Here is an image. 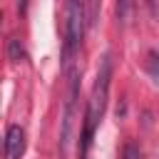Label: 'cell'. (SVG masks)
I'll list each match as a JSON object with an SVG mask.
<instances>
[{"label": "cell", "instance_id": "8992f818", "mask_svg": "<svg viewBox=\"0 0 159 159\" xmlns=\"http://www.w3.org/2000/svg\"><path fill=\"white\" fill-rule=\"evenodd\" d=\"M147 72L152 75V80L159 84V55H149V62H147Z\"/></svg>", "mask_w": 159, "mask_h": 159}, {"label": "cell", "instance_id": "5b68a950", "mask_svg": "<svg viewBox=\"0 0 159 159\" xmlns=\"http://www.w3.org/2000/svg\"><path fill=\"white\" fill-rule=\"evenodd\" d=\"M7 60H10V62L25 60V50H22V45H20L17 37H10V40H7Z\"/></svg>", "mask_w": 159, "mask_h": 159}, {"label": "cell", "instance_id": "7a4b0ae2", "mask_svg": "<svg viewBox=\"0 0 159 159\" xmlns=\"http://www.w3.org/2000/svg\"><path fill=\"white\" fill-rule=\"evenodd\" d=\"M84 25H87V15H84V5L77 0L67 2V32H65V60H70V55L80 47L82 37H84Z\"/></svg>", "mask_w": 159, "mask_h": 159}, {"label": "cell", "instance_id": "277c9868", "mask_svg": "<svg viewBox=\"0 0 159 159\" xmlns=\"http://www.w3.org/2000/svg\"><path fill=\"white\" fill-rule=\"evenodd\" d=\"M25 152V129L20 124H10L5 134V157L7 159H20Z\"/></svg>", "mask_w": 159, "mask_h": 159}, {"label": "cell", "instance_id": "3957f363", "mask_svg": "<svg viewBox=\"0 0 159 159\" xmlns=\"http://www.w3.org/2000/svg\"><path fill=\"white\" fill-rule=\"evenodd\" d=\"M77 87H80V77L72 75L70 82V94H67V104H65V117H62V134H60V147L65 149L72 134V119H75V99H77Z\"/></svg>", "mask_w": 159, "mask_h": 159}, {"label": "cell", "instance_id": "6da1fadb", "mask_svg": "<svg viewBox=\"0 0 159 159\" xmlns=\"http://www.w3.org/2000/svg\"><path fill=\"white\" fill-rule=\"evenodd\" d=\"M109 80H112V57L104 55L102 62H99V72H97V80H94V87H92V97H89V104H87V114H84V129H89V132H94L97 122H99L102 114H104L107 92H109Z\"/></svg>", "mask_w": 159, "mask_h": 159}, {"label": "cell", "instance_id": "52a82bcc", "mask_svg": "<svg viewBox=\"0 0 159 159\" xmlns=\"http://www.w3.org/2000/svg\"><path fill=\"white\" fill-rule=\"evenodd\" d=\"M122 159H139V149H137V144H134V142H129V144L124 147Z\"/></svg>", "mask_w": 159, "mask_h": 159}]
</instances>
